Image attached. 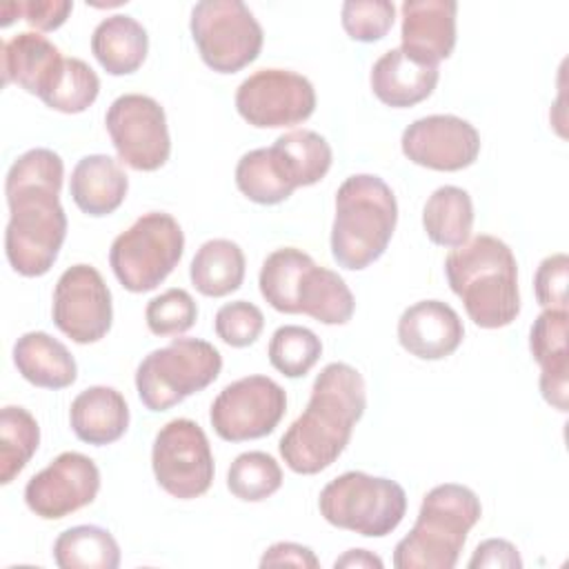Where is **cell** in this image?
<instances>
[{
  "label": "cell",
  "mask_w": 569,
  "mask_h": 569,
  "mask_svg": "<svg viewBox=\"0 0 569 569\" xmlns=\"http://www.w3.org/2000/svg\"><path fill=\"white\" fill-rule=\"evenodd\" d=\"M62 178V158L47 147L24 151L7 171L4 253L20 276H44L60 253L67 238V213L60 204Z\"/></svg>",
  "instance_id": "1"
},
{
  "label": "cell",
  "mask_w": 569,
  "mask_h": 569,
  "mask_svg": "<svg viewBox=\"0 0 569 569\" xmlns=\"http://www.w3.org/2000/svg\"><path fill=\"white\" fill-rule=\"evenodd\" d=\"M367 409L362 373L347 362H329L316 376L307 409L282 433L278 449L284 465L302 476L331 467L351 440Z\"/></svg>",
  "instance_id": "2"
},
{
  "label": "cell",
  "mask_w": 569,
  "mask_h": 569,
  "mask_svg": "<svg viewBox=\"0 0 569 569\" xmlns=\"http://www.w3.org/2000/svg\"><path fill=\"white\" fill-rule=\"evenodd\" d=\"M445 276L473 325L500 329L518 318V262L505 240L489 233L473 236L447 253Z\"/></svg>",
  "instance_id": "3"
},
{
  "label": "cell",
  "mask_w": 569,
  "mask_h": 569,
  "mask_svg": "<svg viewBox=\"0 0 569 569\" xmlns=\"http://www.w3.org/2000/svg\"><path fill=\"white\" fill-rule=\"evenodd\" d=\"M262 298L280 313H305L322 325H347L356 300L345 278L296 247L271 251L258 276Z\"/></svg>",
  "instance_id": "4"
},
{
  "label": "cell",
  "mask_w": 569,
  "mask_h": 569,
  "mask_svg": "<svg viewBox=\"0 0 569 569\" xmlns=\"http://www.w3.org/2000/svg\"><path fill=\"white\" fill-rule=\"evenodd\" d=\"M398 222L391 187L373 173H353L336 191L331 256L338 267L360 271L389 247Z\"/></svg>",
  "instance_id": "5"
},
{
  "label": "cell",
  "mask_w": 569,
  "mask_h": 569,
  "mask_svg": "<svg viewBox=\"0 0 569 569\" xmlns=\"http://www.w3.org/2000/svg\"><path fill=\"white\" fill-rule=\"evenodd\" d=\"M482 516L473 489L445 482L429 489L411 531L393 549L396 569H453L469 531Z\"/></svg>",
  "instance_id": "6"
},
{
  "label": "cell",
  "mask_w": 569,
  "mask_h": 569,
  "mask_svg": "<svg viewBox=\"0 0 569 569\" xmlns=\"http://www.w3.org/2000/svg\"><path fill=\"white\" fill-rule=\"evenodd\" d=\"M318 509L338 529L356 531L365 538H382L402 522L407 493L391 478L345 471L322 487Z\"/></svg>",
  "instance_id": "7"
},
{
  "label": "cell",
  "mask_w": 569,
  "mask_h": 569,
  "mask_svg": "<svg viewBox=\"0 0 569 569\" xmlns=\"http://www.w3.org/2000/svg\"><path fill=\"white\" fill-rule=\"evenodd\" d=\"M222 369L220 351L200 338H173L136 369V391L149 411H167L209 387Z\"/></svg>",
  "instance_id": "8"
},
{
  "label": "cell",
  "mask_w": 569,
  "mask_h": 569,
  "mask_svg": "<svg viewBox=\"0 0 569 569\" xmlns=\"http://www.w3.org/2000/svg\"><path fill=\"white\" fill-rule=\"evenodd\" d=\"M182 253L184 233L178 220L164 211H149L113 238L109 264L127 291L144 293L173 271Z\"/></svg>",
  "instance_id": "9"
},
{
  "label": "cell",
  "mask_w": 569,
  "mask_h": 569,
  "mask_svg": "<svg viewBox=\"0 0 569 569\" xmlns=\"http://www.w3.org/2000/svg\"><path fill=\"white\" fill-rule=\"evenodd\" d=\"M189 29L202 62L218 73H236L260 56L262 27L242 0H200Z\"/></svg>",
  "instance_id": "10"
},
{
  "label": "cell",
  "mask_w": 569,
  "mask_h": 569,
  "mask_svg": "<svg viewBox=\"0 0 569 569\" xmlns=\"http://www.w3.org/2000/svg\"><path fill=\"white\" fill-rule=\"evenodd\" d=\"M151 469L156 482L178 500L209 491L213 482V453L202 427L189 418H173L153 438Z\"/></svg>",
  "instance_id": "11"
},
{
  "label": "cell",
  "mask_w": 569,
  "mask_h": 569,
  "mask_svg": "<svg viewBox=\"0 0 569 569\" xmlns=\"http://www.w3.org/2000/svg\"><path fill=\"white\" fill-rule=\"evenodd\" d=\"M104 124L118 158L136 171L160 169L171 153L164 109L144 93L118 96L104 116Z\"/></svg>",
  "instance_id": "12"
},
{
  "label": "cell",
  "mask_w": 569,
  "mask_h": 569,
  "mask_svg": "<svg viewBox=\"0 0 569 569\" xmlns=\"http://www.w3.org/2000/svg\"><path fill=\"white\" fill-rule=\"evenodd\" d=\"M287 411L284 389L267 376H244L229 382L211 402L209 420L227 442L269 436Z\"/></svg>",
  "instance_id": "13"
},
{
  "label": "cell",
  "mask_w": 569,
  "mask_h": 569,
  "mask_svg": "<svg viewBox=\"0 0 569 569\" xmlns=\"http://www.w3.org/2000/svg\"><path fill=\"white\" fill-rule=\"evenodd\" d=\"M238 113L258 129L293 127L316 109V89L291 69H258L236 89Z\"/></svg>",
  "instance_id": "14"
},
{
  "label": "cell",
  "mask_w": 569,
  "mask_h": 569,
  "mask_svg": "<svg viewBox=\"0 0 569 569\" xmlns=\"http://www.w3.org/2000/svg\"><path fill=\"white\" fill-rule=\"evenodd\" d=\"M51 318L78 345L102 340L113 320L111 291L102 273L84 262L64 269L53 289Z\"/></svg>",
  "instance_id": "15"
},
{
  "label": "cell",
  "mask_w": 569,
  "mask_h": 569,
  "mask_svg": "<svg viewBox=\"0 0 569 569\" xmlns=\"http://www.w3.org/2000/svg\"><path fill=\"white\" fill-rule=\"evenodd\" d=\"M98 465L80 451H62L24 487L27 507L42 520H60L96 500Z\"/></svg>",
  "instance_id": "16"
},
{
  "label": "cell",
  "mask_w": 569,
  "mask_h": 569,
  "mask_svg": "<svg viewBox=\"0 0 569 569\" xmlns=\"http://www.w3.org/2000/svg\"><path fill=\"white\" fill-rule=\"evenodd\" d=\"M405 158L433 171H460L480 153L478 129L453 113H433L413 120L400 138Z\"/></svg>",
  "instance_id": "17"
},
{
  "label": "cell",
  "mask_w": 569,
  "mask_h": 569,
  "mask_svg": "<svg viewBox=\"0 0 569 569\" xmlns=\"http://www.w3.org/2000/svg\"><path fill=\"white\" fill-rule=\"evenodd\" d=\"M456 0H405L400 49L420 64L438 67L456 47Z\"/></svg>",
  "instance_id": "18"
},
{
  "label": "cell",
  "mask_w": 569,
  "mask_h": 569,
  "mask_svg": "<svg viewBox=\"0 0 569 569\" xmlns=\"http://www.w3.org/2000/svg\"><path fill=\"white\" fill-rule=\"evenodd\" d=\"M465 338V327L453 307L442 300H420L398 318V342L420 360L451 356Z\"/></svg>",
  "instance_id": "19"
},
{
  "label": "cell",
  "mask_w": 569,
  "mask_h": 569,
  "mask_svg": "<svg viewBox=\"0 0 569 569\" xmlns=\"http://www.w3.org/2000/svg\"><path fill=\"white\" fill-rule=\"evenodd\" d=\"M567 309H542L529 329V351L540 367V393L560 413L569 407Z\"/></svg>",
  "instance_id": "20"
},
{
  "label": "cell",
  "mask_w": 569,
  "mask_h": 569,
  "mask_svg": "<svg viewBox=\"0 0 569 569\" xmlns=\"http://www.w3.org/2000/svg\"><path fill=\"white\" fill-rule=\"evenodd\" d=\"M2 84H18L27 93L42 98L62 69L60 49L42 33L20 31L2 42Z\"/></svg>",
  "instance_id": "21"
},
{
  "label": "cell",
  "mask_w": 569,
  "mask_h": 569,
  "mask_svg": "<svg viewBox=\"0 0 569 569\" xmlns=\"http://www.w3.org/2000/svg\"><path fill=\"white\" fill-rule=\"evenodd\" d=\"M440 71L405 56L400 47L385 51L371 67L369 82L373 96L387 107L405 109L429 98L438 84Z\"/></svg>",
  "instance_id": "22"
},
{
  "label": "cell",
  "mask_w": 569,
  "mask_h": 569,
  "mask_svg": "<svg viewBox=\"0 0 569 569\" xmlns=\"http://www.w3.org/2000/svg\"><path fill=\"white\" fill-rule=\"evenodd\" d=\"M69 425L76 438L87 445H111L129 427V405L118 389L93 385L71 400Z\"/></svg>",
  "instance_id": "23"
},
{
  "label": "cell",
  "mask_w": 569,
  "mask_h": 569,
  "mask_svg": "<svg viewBox=\"0 0 569 569\" xmlns=\"http://www.w3.org/2000/svg\"><path fill=\"white\" fill-rule=\"evenodd\" d=\"M129 178L107 153H91L76 162L69 180V193L76 207L93 218L113 213L127 198Z\"/></svg>",
  "instance_id": "24"
},
{
  "label": "cell",
  "mask_w": 569,
  "mask_h": 569,
  "mask_svg": "<svg viewBox=\"0 0 569 569\" xmlns=\"http://www.w3.org/2000/svg\"><path fill=\"white\" fill-rule=\"evenodd\" d=\"M18 373L42 389H64L76 382L78 365L69 349L47 331H27L13 345Z\"/></svg>",
  "instance_id": "25"
},
{
  "label": "cell",
  "mask_w": 569,
  "mask_h": 569,
  "mask_svg": "<svg viewBox=\"0 0 569 569\" xmlns=\"http://www.w3.org/2000/svg\"><path fill=\"white\" fill-rule=\"evenodd\" d=\"M149 51L147 29L127 13L102 18L91 33V53L111 76H127L140 69Z\"/></svg>",
  "instance_id": "26"
},
{
  "label": "cell",
  "mask_w": 569,
  "mask_h": 569,
  "mask_svg": "<svg viewBox=\"0 0 569 569\" xmlns=\"http://www.w3.org/2000/svg\"><path fill=\"white\" fill-rule=\"evenodd\" d=\"M244 271V251L229 238H211L202 242L189 264L191 284L207 298H222L240 289Z\"/></svg>",
  "instance_id": "27"
},
{
  "label": "cell",
  "mask_w": 569,
  "mask_h": 569,
  "mask_svg": "<svg viewBox=\"0 0 569 569\" xmlns=\"http://www.w3.org/2000/svg\"><path fill=\"white\" fill-rule=\"evenodd\" d=\"M422 227L438 247H460L473 227V202L469 191L456 184L438 187L422 207Z\"/></svg>",
  "instance_id": "28"
},
{
  "label": "cell",
  "mask_w": 569,
  "mask_h": 569,
  "mask_svg": "<svg viewBox=\"0 0 569 569\" xmlns=\"http://www.w3.org/2000/svg\"><path fill=\"white\" fill-rule=\"evenodd\" d=\"M53 560L60 569H118L120 547L111 531L98 525H76L56 538Z\"/></svg>",
  "instance_id": "29"
},
{
  "label": "cell",
  "mask_w": 569,
  "mask_h": 569,
  "mask_svg": "<svg viewBox=\"0 0 569 569\" xmlns=\"http://www.w3.org/2000/svg\"><path fill=\"white\" fill-rule=\"evenodd\" d=\"M271 149L276 151L296 189L322 180L333 160L329 142L313 129H293L280 133Z\"/></svg>",
  "instance_id": "30"
},
{
  "label": "cell",
  "mask_w": 569,
  "mask_h": 569,
  "mask_svg": "<svg viewBox=\"0 0 569 569\" xmlns=\"http://www.w3.org/2000/svg\"><path fill=\"white\" fill-rule=\"evenodd\" d=\"M236 187L256 204H278L296 191L271 147H258L240 156L236 164Z\"/></svg>",
  "instance_id": "31"
},
{
  "label": "cell",
  "mask_w": 569,
  "mask_h": 569,
  "mask_svg": "<svg viewBox=\"0 0 569 569\" xmlns=\"http://www.w3.org/2000/svg\"><path fill=\"white\" fill-rule=\"evenodd\" d=\"M40 445L38 420L16 405L0 411V482L9 485L31 460Z\"/></svg>",
  "instance_id": "32"
},
{
  "label": "cell",
  "mask_w": 569,
  "mask_h": 569,
  "mask_svg": "<svg viewBox=\"0 0 569 569\" xmlns=\"http://www.w3.org/2000/svg\"><path fill=\"white\" fill-rule=\"evenodd\" d=\"M282 485V469L267 451H244L233 458L227 471V489L244 502H260Z\"/></svg>",
  "instance_id": "33"
},
{
  "label": "cell",
  "mask_w": 569,
  "mask_h": 569,
  "mask_svg": "<svg viewBox=\"0 0 569 569\" xmlns=\"http://www.w3.org/2000/svg\"><path fill=\"white\" fill-rule=\"evenodd\" d=\"M269 362L287 378L307 376L322 356L320 338L300 325L278 327L267 347Z\"/></svg>",
  "instance_id": "34"
},
{
  "label": "cell",
  "mask_w": 569,
  "mask_h": 569,
  "mask_svg": "<svg viewBox=\"0 0 569 569\" xmlns=\"http://www.w3.org/2000/svg\"><path fill=\"white\" fill-rule=\"evenodd\" d=\"M98 93V73L80 58H64L53 84L40 100L60 113H80L96 102Z\"/></svg>",
  "instance_id": "35"
},
{
  "label": "cell",
  "mask_w": 569,
  "mask_h": 569,
  "mask_svg": "<svg viewBox=\"0 0 569 569\" xmlns=\"http://www.w3.org/2000/svg\"><path fill=\"white\" fill-rule=\"evenodd\" d=\"M198 305L187 289L171 287L151 298L144 309L147 327L153 336H180L193 327Z\"/></svg>",
  "instance_id": "36"
},
{
  "label": "cell",
  "mask_w": 569,
  "mask_h": 569,
  "mask_svg": "<svg viewBox=\"0 0 569 569\" xmlns=\"http://www.w3.org/2000/svg\"><path fill=\"white\" fill-rule=\"evenodd\" d=\"M340 20L351 40L376 42L393 27L396 4L391 0H347L342 2Z\"/></svg>",
  "instance_id": "37"
},
{
  "label": "cell",
  "mask_w": 569,
  "mask_h": 569,
  "mask_svg": "<svg viewBox=\"0 0 569 569\" xmlns=\"http://www.w3.org/2000/svg\"><path fill=\"white\" fill-rule=\"evenodd\" d=\"M213 329L222 342L229 347L242 349L253 345L262 329H264V316L260 307H256L249 300H233L224 302L213 318Z\"/></svg>",
  "instance_id": "38"
},
{
  "label": "cell",
  "mask_w": 569,
  "mask_h": 569,
  "mask_svg": "<svg viewBox=\"0 0 569 569\" xmlns=\"http://www.w3.org/2000/svg\"><path fill=\"white\" fill-rule=\"evenodd\" d=\"M73 9L71 0H22V2H4L0 7V24L7 27L13 18H24L31 27L40 31H53L64 24Z\"/></svg>",
  "instance_id": "39"
},
{
  "label": "cell",
  "mask_w": 569,
  "mask_h": 569,
  "mask_svg": "<svg viewBox=\"0 0 569 569\" xmlns=\"http://www.w3.org/2000/svg\"><path fill=\"white\" fill-rule=\"evenodd\" d=\"M567 282H569V258L558 251L547 256L533 276V291L545 309H567Z\"/></svg>",
  "instance_id": "40"
},
{
  "label": "cell",
  "mask_w": 569,
  "mask_h": 569,
  "mask_svg": "<svg viewBox=\"0 0 569 569\" xmlns=\"http://www.w3.org/2000/svg\"><path fill=\"white\" fill-rule=\"evenodd\" d=\"M469 569H482V567H505V569H520L522 567V558L516 549V545H511L505 538H489L482 540L476 549L473 556L467 562Z\"/></svg>",
  "instance_id": "41"
},
{
  "label": "cell",
  "mask_w": 569,
  "mask_h": 569,
  "mask_svg": "<svg viewBox=\"0 0 569 569\" xmlns=\"http://www.w3.org/2000/svg\"><path fill=\"white\" fill-rule=\"evenodd\" d=\"M302 567V569H318L320 562L316 558V553L311 551V547L298 545V542H276L271 545L262 558H260V567Z\"/></svg>",
  "instance_id": "42"
},
{
  "label": "cell",
  "mask_w": 569,
  "mask_h": 569,
  "mask_svg": "<svg viewBox=\"0 0 569 569\" xmlns=\"http://www.w3.org/2000/svg\"><path fill=\"white\" fill-rule=\"evenodd\" d=\"M333 567L336 569L338 567L340 569H373V567L382 569V560L367 549H349L340 558H336Z\"/></svg>",
  "instance_id": "43"
}]
</instances>
